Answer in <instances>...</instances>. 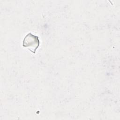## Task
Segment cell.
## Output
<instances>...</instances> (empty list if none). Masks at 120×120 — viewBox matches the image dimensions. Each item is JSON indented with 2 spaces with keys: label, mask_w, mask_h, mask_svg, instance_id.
<instances>
[{
  "label": "cell",
  "mask_w": 120,
  "mask_h": 120,
  "mask_svg": "<svg viewBox=\"0 0 120 120\" xmlns=\"http://www.w3.org/2000/svg\"><path fill=\"white\" fill-rule=\"evenodd\" d=\"M39 44L38 37L31 33H29L24 38L22 45L24 47L28 48V49L32 52L33 53H35Z\"/></svg>",
  "instance_id": "cell-1"
}]
</instances>
